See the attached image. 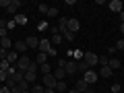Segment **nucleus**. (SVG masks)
<instances>
[{"label": "nucleus", "instance_id": "6ab92c4d", "mask_svg": "<svg viewBox=\"0 0 124 93\" xmlns=\"http://www.w3.org/2000/svg\"><path fill=\"white\" fill-rule=\"evenodd\" d=\"M15 23H17V25H27V17L21 15V13H17L15 15Z\"/></svg>", "mask_w": 124, "mask_h": 93}, {"label": "nucleus", "instance_id": "393cba45", "mask_svg": "<svg viewBox=\"0 0 124 93\" xmlns=\"http://www.w3.org/2000/svg\"><path fill=\"white\" fill-rule=\"evenodd\" d=\"M39 72H44V77H46V75H52V68H50V64H48V62L39 66Z\"/></svg>", "mask_w": 124, "mask_h": 93}, {"label": "nucleus", "instance_id": "4be33fe9", "mask_svg": "<svg viewBox=\"0 0 124 93\" xmlns=\"http://www.w3.org/2000/svg\"><path fill=\"white\" fill-rule=\"evenodd\" d=\"M108 66H110L112 70H116V68H120V60H118V58H110V62H108Z\"/></svg>", "mask_w": 124, "mask_h": 93}, {"label": "nucleus", "instance_id": "49530a36", "mask_svg": "<svg viewBox=\"0 0 124 93\" xmlns=\"http://www.w3.org/2000/svg\"><path fill=\"white\" fill-rule=\"evenodd\" d=\"M85 93H95V91H93V89H87V91H85Z\"/></svg>", "mask_w": 124, "mask_h": 93}, {"label": "nucleus", "instance_id": "dca6fc26", "mask_svg": "<svg viewBox=\"0 0 124 93\" xmlns=\"http://www.w3.org/2000/svg\"><path fill=\"white\" fill-rule=\"evenodd\" d=\"M10 79H13L15 83H21V81H25V72H23V70H17L15 75H10Z\"/></svg>", "mask_w": 124, "mask_h": 93}, {"label": "nucleus", "instance_id": "c85d7f7f", "mask_svg": "<svg viewBox=\"0 0 124 93\" xmlns=\"http://www.w3.org/2000/svg\"><path fill=\"white\" fill-rule=\"evenodd\" d=\"M48 17H58V8L50 6V8H48Z\"/></svg>", "mask_w": 124, "mask_h": 93}, {"label": "nucleus", "instance_id": "4c0bfd02", "mask_svg": "<svg viewBox=\"0 0 124 93\" xmlns=\"http://www.w3.org/2000/svg\"><path fill=\"white\" fill-rule=\"evenodd\" d=\"M37 29H39V31H44V29H48V23H39V25H37Z\"/></svg>", "mask_w": 124, "mask_h": 93}, {"label": "nucleus", "instance_id": "9b49d317", "mask_svg": "<svg viewBox=\"0 0 124 93\" xmlns=\"http://www.w3.org/2000/svg\"><path fill=\"white\" fill-rule=\"evenodd\" d=\"M19 6H21V0H10V4H8V13L10 15H17V10H19Z\"/></svg>", "mask_w": 124, "mask_h": 93}, {"label": "nucleus", "instance_id": "5701e85b", "mask_svg": "<svg viewBox=\"0 0 124 93\" xmlns=\"http://www.w3.org/2000/svg\"><path fill=\"white\" fill-rule=\"evenodd\" d=\"M87 87H89V85H87V83H85V81H83V79H79V81H77V89H79V91H81V93H85V91H87Z\"/></svg>", "mask_w": 124, "mask_h": 93}, {"label": "nucleus", "instance_id": "e433bc0d", "mask_svg": "<svg viewBox=\"0 0 124 93\" xmlns=\"http://www.w3.org/2000/svg\"><path fill=\"white\" fill-rule=\"evenodd\" d=\"M6 79H8V75H6V72L0 68V81H4V83H6Z\"/></svg>", "mask_w": 124, "mask_h": 93}, {"label": "nucleus", "instance_id": "2eb2a0df", "mask_svg": "<svg viewBox=\"0 0 124 93\" xmlns=\"http://www.w3.org/2000/svg\"><path fill=\"white\" fill-rule=\"evenodd\" d=\"M25 81H27V83H35V81H37V72L27 70V72H25Z\"/></svg>", "mask_w": 124, "mask_h": 93}, {"label": "nucleus", "instance_id": "ddd939ff", "mask_svg": "<svg viewBox=\"0 0 124 93\" xmlns=\"http://www.w3.org/2000/svg\"><path fill=\"white\" fill-rule=\"evenodd\" d=\"M19 58H21V54H17L15 50H10V52H8V56H6V60H8L10 64H17V62H19Z\"/></svg>", "mask_w": 124, "mask_h": 93}, {"label": "nucleus", "instance_id": "f3484780", "mask_svg": "<svg viewBox=\"0 0 124 93\" xmlns=\"http://www.w3.org/2000/svg\"><path fill=\"white\" fill-rule=\"evenodd\" d=\"M50 44H52V48L60 46V44H62V35H60V33H54V35H52V39H50Z\"/></svg>", "mask_w": 124, "mask_h": 93}, {"label": "nucleus", "instance_id": "7ed1b4c3", "mask_svg": "<svg viewBox=\"0 0 124 93\" xmlns=\"http://www.w3.org/2000/svg\"><path fill=\"white\" fill-rule=\"evenodd\" d=\"M83 60L89 64V68H93L95 64H99V56H95L93 52H85V58H83Z\"/></svg>", "mask_w": 124, "mask_h": 93}, {"label": "nucleus", "instance_id": "473e14b6", "mask_svg": "<svg viewBox=\"0 0 124 93\" xmlns=\"http://www.w3.org/2000/svg\"><path fill=\"white\" fill-rule=\"evenodd\" d=\"M15 27H17V23H15V19H13V21H6V29H8V31H13Z\"/></svg>", "mask_w": 124, "mask_h": 93}, {"label": "nucleus", "instance_id": "f03ea898", "mask_svg": "<svg viewBox=\"0 0 124 93\" xmlns=\"http://www.w3.org/2000/svg\"><path fill=\"white\" fill-rule=\"evenodd\" d=\"M97 79H99V72H95L93 68H89V70H87V72L83 75V81H85L87 85H93V83H95Z\"/></svg>", "mask_w": 124, "mask_h": 93}, {"label": "nucleus", "instance_id": "2f4dec72", "mask_svg": "<svg viewBox=\"0 0 124 93\" xmlns=\"http://www.w3.org/2000/svg\"><path fill=\"white\" fill-rule=\"evenodd\" d=\"M48 8H50L48 4H39V6H37V10H39V13H44V15H48Z\"/></svg>", "mask_w": 124, "mask_h": 93}, {"label": "nucleus", "instance_id": "c9c22d12", "mask_svg": "<svg viewBox=\"0 0 124 93\" xmlns=\"http://www.w3.org/2000/svg\"><path fill=\"white\" fill-rule=\"evenodd\" d=\"M10 0H0V8H8Z\"/></svg>", "mask_w": 124, "mask_h": 93}, {"label": "nucleus", "instance_id": "9d476101", "mask_svg": "<svg viewBox=\"0 0 124 93\" xmlns=\"http://www.w3.org/2000/svg\"><path fill=\"white\" fill-rule=\"evenodd\" d=\"M25 44H27V48H29V50L39 48V39H37V37H27V39H25Z\"/></svg>", "mask_w": 124, "mask_h": 93}, {"label": "nucleus", "instance_id": "0eeeda50", "mask_svg": "<svg viewBox=\"0 0 124 93\" xmlns=\"http://www.w3.org/2000/svg\"><path fill=\"white\" fill-rule=\"evenodd\" d=\"M64 70H66V75H75V72H77V62L75 60H66Z\"/></svg>", "mask_w": 124, "mask_h": 93}, {"label": "nucleus", "instance_id": "72a5a7b5", "mask_svg": "<svg viewBox=\"0 0 124 93\" xmlns=\"http://www.w3.org/2000/svg\"><path fill=\"white\" fill-rule=\"evenodd\" d=\"M116 50H124V39H118L116 41V46H114Z\"/></svg>", "mask_w": 124, "mask_h": 93}, {"label": "nucleus", "instance_id": "f704fd0d", "mask_svg": "<svg viewBox=\"0 0 124 93\" xmlns=\"http://www.w3.org/2000/svg\"><path fill=\"white\" fill-rule=\"evenodd\" d=\"M120 91H122V87H120L118 83H116V85H112V93H120Z\"/></svg>", "mask_w": 124, "mask_h": 93}, {"label": "nucleus", "instance_id": "58836bf2", "mask_svg": "<svg viewBox=\"0 0 124 93\" xmlns=\"http://www.w3.org/2000/svg\"><path fill=\"white\" fill-rule=\"evenodd\" d=\"M56 54H58V50H56V48H50V52H48V56H56Z\"/></svg>", "mask_w": 124, "mask_h": 93}, {"label": "nucleus", "instance_id": "6e6552de", "mask_svg": "<svg viewBox=\"0 0 124 93\" xmlns=\"http://www.w3.org/2000/svg\"><path fill=\"white\" fill-rule=\"evenodd\" d=\"M25 50H27L25 39H17V41H15V52H17V54H23Z\"/></svg>", "mask_w": 124, "mask_h": 93}, {"label": "nucleus", "instance_id": "ea45409f", "mask_svg": "<svg viewBox=\"0 0 124 93\" xmlns=\"http://www.w3.org/2000/svg\"><path fill=\"white\" fill-rule=\"evenodd\" d=\"M10 93H21V89H19V85H15V87L10 89Z\"/></svg>", "mask_w": 124, "mask_h": 93}, {"label": "nucleus", "instance_id": "79ce46f5", "mask_svg": "<svg viewBox=\"0 0 124 93\" xmlns=\"http://www.w3.org/2000/svg\"><path fill=\"white\" fill-rule=\"evenodd\" d=\"M120 33H124V23H120Z\"/></svg>", "mask_w": 124, "mask_h": 93}, {"label": "nucleus", "instance_id": "a211bd4d", "mask_svg": "<svg viewBox=\"0 0 124 93\" xmlns=\"http://www.w3.org/2000/svg\"><path fill=\"white\" fill-rule=\"evenodd\" d=\"M0 48H4V50H13V39H10V37H6V39H2L0 41Z\"/></svg>", "mask_w": 124, "mask_h": 93}, {"label": "nucleus", "instance_id": "09e8293b", "mask_svg": "<svg viewBox=\"0 0 124 93\" xmlns=\"http://www.w3.org/2000/svg\"><path fill=\"white\" fill-rule=\"evenodd\" d=\"M0 41H2V37H0Z\"/></svg>", "mask_w": 124, "mask_h": 93}, {"label": "nucleus", "instance_id": "de8ad7c7", "mask_svg": "<svg viewBox=\"0 0 124 93\" xmlns=\"http://www.w3.org/2000/svg\"><path fill=\"white\" fill-rule=\"evenodd\" d=\"M23 93H31V91H23Z\"/></svg>", "mask_w": 124, "mask_h": 93}, {"label": "nucleus", "instance_id": "37998d69", "mask_svg": "<svg viewBox=\"0 0 124 93\" xmlns=\"http://www.w3.org/2000/svg\"><path fill=\"white\" fill-rule=\"evenodd\" d=\"M120 21L124 23V10H122V13H120Z\"/></svg>", "mask_w": 124, "mask_h": 93}, {"label": "nucleus", "instance_id": "4468645a", "mask_svg": "<svg viewBox=\"0 0 124 93\" xmlns=\"http://www.w3.org/2000/svg\"><path fill=\"white\" fill-rule=\"evenodd\" d=\"M87 70H89V64H87V62H85V60L77 62V72H83V75H85V72H87Z\"/></svg>", "mask_w": 124, "mask_h": 93}, {"label": "nucleus", "instance_id": "423d86ee", "mask_svg": "<svg viewBox=\"0 0 124 93\" xmlns=\"http://www.w3.org/2000/svg\"><path fill=\"white\" fill-rule=\"evenodd\" d=\"M56 83L58 81L54 79V75H46L44 77V87L46 89H56Z\"/></svg>", "mask_w": 124, "mask_h": 93}, {"label": "nucleus", "instance_id": "1a4fd4ad", "mask_svg": "<svg viewBox=\"0 0 124 93\" xmlns=\"http://www.w3.org/2000/svg\"><path fill=\"white\" fill-rule=\"evenodd\" d=\"M50 48H52V44H50V39H39V52H44V54H48L50 52Z\"/></svg>", "mask_w": 124, "mask_h": 93}, {"label": "nucleus", "instance_id": "c03bdc74", "mask_svg": "<svg viewBox=\"0 0 124 93\" xmlns=\"http://www.w3.org/2000/svg\"><path fill=\"white\" fill-rule=\"evenodd\" d=\"M68 93H81V91H79V89H70V91H68Z\"/></svg>", "mask_w": 124, "mask_h": 93}, {"label": "nucleus", "instance_id": "20e7f679", "mask_svg": "<svg viewBox=\"0 0 124 93\" xmlns=\"http://www.w3.org/2000/svg\"><path fill=\"white\" fill-rule=\"evenodd\" d=\"M66 29L70 31V33H75V35H77V31L81 29V23H79V19H68V23H66Z\"/></svg>", "mask_w": 124, "mask_h": 93}, {"label": "nucleus", "instance_id": "f8f14e48", "mask_svg": "<svg viewBox=\"0 0 124 93\" xmlns=\"http://www.w3.org/2000/svg\"><path fill=\"white\" fill-rule=\"evenodd\" d=\"M52 75H54V79H56V81H64L66 70H64V68H56V70H52Z\"/></svg>", "mask_w": 124, "mask_h": 93}, {"label": "nucleus", "instance_id": "aec40b11", "mask_svg": "<svg viewBox=\"0 0 124 93\" xmlns=\"http://www.w3.org/2000/svg\"><path fill=\"white\" fill-rule=\"evenodd\" d=\"M46 58H48V54L39 52V54L35 56V64H37V66H41V64H46Z\"/></svg>", "mask_w": 124, "mask_h": 93}, {"label": "nucleus", "instance_id": "f257e3e1", "mask_svg": "<svg viewBox=\"0 0 124 93\" xmlns=\"http://www.w3.org/2000/svg\"><path fill=\"white\" fill-rule=\"evenodd\" d=\"M31 64H33V60H29V56H21V58H19V62L15 64V66H17L19 70L27 72V70H29V66H31Z\"/></svg>", "mask_w": 124, "mask_h": 93}, {"label": "nucleus", "instance_id": "a18cd8bd", "mask_svg": "<svg viewBox=\"0 0 124 93\" xmlns=\"http://www.w3.org/2000/svg\"><path fill=\"white\" fill-rule=\"evenodd\" d=\"M44 93H54V89H46V91Z\"/></svg>", "mask_w": 124, "mask_h": 93}, {"label": "nucleus", "instance_id": "cd10ccee", "mask_svg": "<svg viewBox=\"0 0 124 93\" xmlns=\"http://www.w3.org/2000/svg\"><path fill=\"white\" fill-rule=\"evenodd\" d=\"M64 89H66V83H64V81H58V83H56V89H54V91H64Z\"/></svg>", "mask_w": 124, "mask_h": 93}, {"label": "nucleus", "instance_id": "b1692460", "mask_svg": "<svg viewBox=\"0 0 124 93\" xmlns=\"http://www.w3.org/2000/svg\"><path fill=\"white\" fill-rule=\"evenodd\" d=\"M72 58H75V62H81L85 58V52H81V50H75L72 52Z\"/></svg>", "mask_w": 124, "mask_h": 93}, {"label": "nucleus", "instance_id": "bb28decb", "mask_svg": "<svg viewBox=\"0 0 124 93\" xmlns=\"http://www.w3.org/2000/svg\"><path fill=\"white\" fill-rule=\"evenodd\" d=\"M10 66H13V64H10V62H8V60H0V68H2V70H4V72H6V70H8V68H10Z\"/></svg>", "mask_w": 124, "mask_h": 93}, {"label": "nucleus", "instance_id": "39448f33", "mask_svg": "<svg viewBox=\"0 0 124 93\" xmlns=\"http://www.w3.org/2000/svg\"><path fill=\"white\" fill-rule=\"evenodd\" d=\"M108 6H110L112 13H122V10H124V4L120 2V0H110V2H108Z\"/></svg>", "mask_w": 124, "mask_h": 93}, {"label": "nucleus", "instance_id": "c756f323", "mask_svg": "<svg viewBox=\"0 0 124 93\" xmlns=\"http://www.w3.org/2000/svg\"><path fill=\"white\" fill-rule=\"evenodd\" d=\"M0 37H2V39L8 37V29H6V27H0Z\"/></svg>", "mask_w": 124, "mask_h": 93}, {"label": "nucleus", "instance_id": "a878e982", "mask_svg": "<svg viewBox=\"0 0 124 93\" xmlns=\"http://www.w3.org/2000/svg\"><path fill=\"white\" fill-rule=\"evenodd\" d=\"M29 91H31V93H44V91H46V87H44V85H33Z\"/></svg>", "mask_w": 124, "mask_h": 93}, {"label": "nucleus", "instance_id": "a19ab883", "mask_svg": "<svg viewBox=\"0 0 124 93\" xmlns=\"http://www.w3.org/2000/svg\"><path fill=\"white\" fill-rule=\"evenodd\" d=\"M0 93H10V89H8V87H6V85H4V87L0 89Z\"/></svg>", "mask_w": 124, "mask_h": 93}, {"label": "nucleus", "instance_id": "7c9ffc66", "mask_svg": "<svg viewBox=\"0 0 124 93\" xmlns=\"http://www.w3.org/2000/svg\"><path fill=\"white\" fill-rule=\"evenodd\" d=\"M108 62H110L108 56H99V64H101V66H108Z\"/></svg>", "mask_w": 124, "mask_h": 93}, {"label": "nucleus", "instance_id": "412c9836", "mask_svg": "<svg viewBox=\"0 0 124 93\" xmlns=\"http://www.w3.org/2000/svg\"><path fill=\"white\" fill-rule=\"evenodd\" d=\"M99 77H103V79L112 77V68L110 66H101V68H99Z\"/></svg>", "mask_w": 124, "mask_h": 93}]
</instances>
